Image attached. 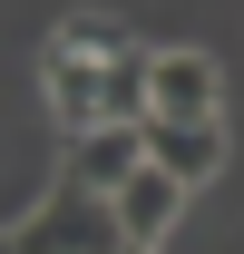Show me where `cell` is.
<instances>
[{"label": "cell", "instance_id": "8992f818", "mask_svg": "<svg viewBox=\"0 0 244 254\" xmlns=\"http://www.w3.org/2000/svg\"><path fill=\"white\" fill-rule=\"evenodd\" d=\"M137 166H147V127H88V137H68V176L98 186V195H118Z\"/></svg>", "mask_w": 244, "mask_h": 254}, {"label": "cell", "instance_id": "277c9868", "mask_svg": "<svg viewBox=\"0 0 244 254\" xmlns=\"http://www.w3.org/2000/svg\"><path fill=\"white\" fill-rule=\"evenodd\" d=\"M156 118H225V59L215 49H156Z\"/></svg>", "mask_w": 244, "mask_h": 254}, {"label": "cell", "instance_id": "5b68a950", "mask_svg": "<svg viewBox=\"0 0 244 254\" xmlns=\"http://www.w3.org/2000/svg\"><path fill=\"white\" fill-rule=\"evenodd\" d=\"M176 215H185V186L166 176V166H137V176L118 186V225H127V245H156V254H166Z\"/></svg>", "mask_w": 244, "mask_h": 254}, {"label": "cell", "instance_id": "6da1fadb", "mask_svg": "<svg viewBox=\"0 0 244 254\" xmlns=\"http://www.w3.org/2000/svg\"><path fill=\"white\" fill-rule=\"evenodd\" d=\"M10 254H137V245H127V225H118V195L59 176L39 205L10 215Z\"/></svg>", "mask_w": 244, "mask_h": 254}, {"label": "cell", "instance_id": "3957f363", "mask_svg": "<svg viewBox=\"0 0 244 254\" xmlns=\"http://www.w3.org/2000/svg\"><path fill=\"white\" fill-rule=\"evenodd\" d=\"M147 166H166L185 195L225 176V118H147Z\"/></svg>", "mask_w": 244, "mask_h": 254}, {"label": "cell", "instance_id": "7a4b0ae2", "mask_svg": "<svg viewBox=\"0 0 244 254\" xmlns=\"http://www.w3.org/2000/svg\"><path fill=\"white\" fill-rule=\"evenodd\" d=\"M127 49H78V39L49 30V49H39V88H49V118L68 127V137H88V127H108V68H118Z\"/></svg>", "mask_w": 244, "mask_h": 254}, {"label": "cell", "instance_id": "52a82bcc", "mask_svg": "<svg viewBox=\"0 0 244 254\" xmlns=\"http://www.w3.org/2000/svg\"><path fill=\"white\" fill-rule=\"evenodd\" d=\"M59 39H78V49H137V30H127V20H108V10H68Z\"/></svg>", "mask_w": 244, "mask_h": 254}, {"label": "cell", "instance_id": "ba28073f", "mask_svg": "<svg viewBox=\"0 0 244 254\" xmlns=\"http://www.w3.org/2000/svg\"><path fill=\"white\" fill-rule=\"evenodd\" d=\"M137 254H156V245H137Z\"/></svg>", "mask_w": 244, "mask_h": 254}]
</instances>
